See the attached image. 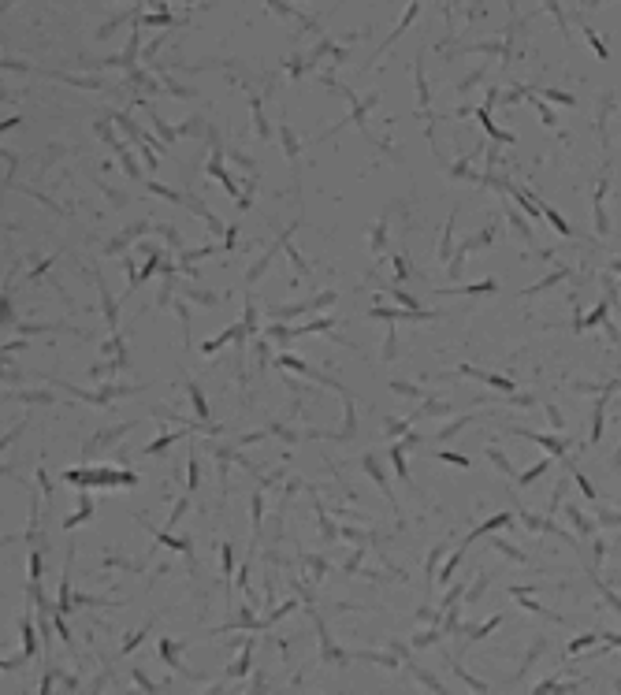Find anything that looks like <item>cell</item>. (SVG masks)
Masks as SVG:
<instances>
[{"label":"cell","mask_w":621,"mask_h":695,"mask_svg":"<svg viewBox=\"0 0 621 695\" xmlns=\"http://www.w3.org/2000/svg\"><path fill=\"white\" fill-rule=\"evenodd\" d=\"M63 483L78 487H138V476L126 468H67Z\"/></svg>","instance_id":"cell-1"},{"label":"cell","mask_w":621,"mask_h":695,"mask_svg":"<svg viewBox=\"0 0 621 695\" xmlns=\"http://www.w3.org/2000/svg\"><path fill=\"white\" fill-rule=\"evenodd\" d=\"M276 365H279V368H290V372H301V375H305V379H320V383H324V387H335L339 394H346V390H342V387L335 383V379H327V375H320V372H316V368H309V365H305V361H298L294 353H279V357H276Z\"/></svg>","instance_id":"cell-2"},{"label":"cell","mask_w":621,"mask_h":695,"mask_svg":"<svg viewBox=\"0 0 621 695\" xmlns=\"http://www.w3.org/2000/svg\"><path fill=\"white\" fill-rule=\"evenodd\" d=\"M369 316L372 320H391V324L394 320H435V312H428V309L417 312V309H379V305L369 309Z\"/></svg>","instance_id":"cell-3"},{"label":"cell","mask_w":621,"mask_h":695,"mask_svg":"<svg viewBox=\"0 0 621 695\" xmlns=\"http://www.w3.org/2000/svg\"><path fill=\"white\" fill-rule=\"evenodd\" d=\"M89 517H93V498H89V491L82 487V498H78V513H71L67 520H63V528H67V532H75L78 524H86Z\"/></svg>","instance_id":"cell-4"},{"label":"cell","mask_w":621,"mask_h":695,"mask_svg":"<svg viewBox=\"0 0 621 695\" xmlns=\"http://www.w3.org/2000/svg\"><path fill=\"white\" fill-rule=\"evenodd\" d=\"M339 294H320V297H313V302H305V305H286V309H272V316H298V312H309V309H320V305H331Z\"/></svg>","instance_id":"cell-5"},{"label":"cell","mask_w":621,"mask_h":695,"mask_svg":"<svg viewBox=\"0 0 621 695\" xmlns=\"http://www.w3.org/2000/svg\"><path fill=\"white\" fill-rule=\"evenodd\" d=\"M231 339H246V324H234V327H227V331H224V335H216V339H209V342H205V346H201V353H216V350H220V346H227Z\"/></svg>","instance_id":"cell-6"},{"label":"cell","mask_w":621,"mask_h":695,"mask_svg":"<svg viewBox=\"0 0 621 695\" xmlns=\"http://www.w3.org/2000/svg\"><path fill=\"white\" fill-rule=\"evenodd\" d=\"M209 175H212V179H220V186H224L231 197H238V186H234V179H231L227 171H224V164H220V145H216V156L209 160Z\"/></svg>","instance_id":"cell-7"},{"label":"cell","mask_w":621,"mask_h":695,"mask_svg":"<svg viewBox=\"0 0 621 695\" xmlns=\"http://www.w3.org/2000/svg\"><path fill=\"white\" fill-rule=\"evenodd\" d=\"M179 439H186V431H168V435H160V439H153L149 446H141V457H153V454H160V450H168L171 442H179Z\"/></svg>","instance_id":"cell-8"},{"label":"cell","mask_w":621,"mask_h":695,"mask_svg":"<svg viewBox=\"0 0 621 695\" xmlns=\"http://www.w3.org/2000/svg\"><path fill=\"white\" fill-rule=\"evenodd\" d=\"M186 394H190V402H194V413H197V420H201V424H209V405H205V394L197 390V383H194V379H186Z\"/></svg>","instance_id":"cell-9"},{"label":"cell","mask_w":621,"mask_h":695,"mask_svg":"<svg viewBox=\"0 0 621 695\" xmlns=\"http://www.w3.org/2000/svg\"><path fill=\"white\" fill-rule=\"evenodd\" d=\"M249 654H253V643H246L242 651H238V662H234V666L227 669V677H231V681H234V677H246V673H249V666H253V658H249Z\"/></svg>","instance_id":"cell-10"},{"label":"cell","mask_w":621,"mask_h":695,"mask_svg":"<svg viewBox=\"0 0 621 695\" xmlns=\"http://www.w3.org/2000/svg\"><path fill=\"white\" fill-rule=\"evenodd\" d=\"M364 468H369V476H372V480H376L379 487H383V495H387V498L394 502V495H391V487H387V476H383V468H379V461H376V457H372V454H369V457H364Z\"/></svg>","instance_id":"cell-11"},{"label":"cell","mask_w":621,"mask_h":695,"mask_svg":"<svg viewBox=\"0 0 621 695\" xmlns=\"http://www.w3.org/2000/svg\"><path fill=\"white\" fill-rule=\"evenodd\" d=\"M156 651H160V658L168 662V666H171L175 673H186V666H182L179 658H175V643H171V640H160V643H156Z\"/></svg>","instance_id":"cell-12"},{"label":"cell","mask_w":621,"mask_h":695,"mask_svg":"<svg viewBox=\"0 0 621 695\" xmlns=\"http://www.w3.org/2000/svg\"><path fill=\"white\" fill-rule=\"evenodd\" d=\"M465 375H476L480 383H487V387H499V390H514V383L509 379H502V375H484V372H476V368H461Z\"/></svg>","instance_id":"cell-13"},{"label":"cell","mask_w":621,"mask_h":695,"mask_svg":"<svg viewBox=\"0 0 621 695\" xmlns=\"http://www.w3.org/2000/svg\"><path fill=\"white\" fill-rule=\"evenodd\" d=\"M38 654V643H34V625H30V617H23V658Z\"/></svg>","instance_id":"cell-14"},{"label":"cell","mask_w":621,"mask_h":695,"mask_svg":"<svg viewBox=\"0 0 621 695\" xmlns=\"http://www.w3.org/2000/svg\"><path fill=\"white\" fill-rule=\"evenodd\" d=\"M156 543H164L171 550H186L190 554V539H179V535H171V532H156Z\"/></svg>","instance_id":"cell-15"},{"label":"cell","mask_w":621,"mask_h":695,"mask_svg":"<svg viewBox=\"0 0 621 695\" xmlns=\"http://www.w3.org/2000/svg\"><path fill=\"white\" fill-rule=\"evenodd\" d=\"M402 442H394V446H391V461H394V472H398V476H402V480H409V468H406V457H402Z\"/></svg>","instance_id":"cell-16"},{"label":"cell","mask_w":621,"mask_h":695,"mask_svg":"<svg viewBox=\"0 0 621 695\" xmlns=\"http://www.w3.org/2000/svg\"><path fill=\"white\" fill-rule=\"evenodd\" d=\"M97 290H101V297H104V316H108V324L116 327V324H119V320H116V297L104 290V283H101V279H97Z\"/></svg>","instance_id":"cell-17"},{"label":"cell","mask_w":621,"mask_h":695,"mask_svg":"<svg viewBox=\"0 0 621 695\" xmlns=\"http://www.w3.org/2000/svg\"><path fill=\"white\" fill-rule=\"evenodd\" d=\"M290 234H294V227H286V238H290ZM286 257H290V260H294V268H298V272H301V275H309V264H305V260H301V253H298V249H294L290 242H286Z\"/></svg>","instance_id":"cell-18"},{"label":"cell","mask_w":621,"mask_h":695,"mask_svg":"<svg viewBox=\"0 0 621 695\" xmlns=\"http://www.w3.org/2000/svg\"><path fill=\"white\" fill-rule=\"evenodd\" d=\"M506 520H509V513H499V517H491L487 520V524H480V528H476L472 535H469V539H476V535H487V532H495V528H502L506 524Z\"/></svg>","instance_id":"cell-19"},{"label":"cell","mask_w":621,"mask_h":695,"mask_svg":"<svg viewBox=\"0 0 621 695\" xmlns=\"http://www.w3.org/2000/svg\"><path fill=\"white\" fill-rule=\"evenodd\" d=\"M450 238H454V216L447 219V231H443V242H439V257L450 260Z\"/></svg>","instance_id":"cell-20"},{"label":"cell","mask_w":621,"mask_h":695,"mask_svg":"<svg viewBox=\"0 0 621 695\" xmlns=\"http://www.w3.org/2000/svg\"><path fill=\"white\" fill-rule=\"evenodd\" d=\"M52 625H56V632H60V636L67 640V643H75V640H71V628H67V621H63V610H60V606L52 610Z\"/></svg>","instance_id":"cell-21"},{"label":"cell","mask_w":621,"mask_h":695,"mask_svg":"<svg viewBox=\"0 0 621 695\" xmlns=\"http://www.w3.org/2000/svg\"><path fill=\"white\" fill-rule=\"evenodd\" d=\"M435 457H439V461H450V465H461V468H469V457H461V454H454V450H439Z\"/></svg>","instance_id":"cell-22"},{"label":"cell","mask_w":621,"mask_h":695,"mask_svg":"<svg viewBox=\"0 0 621 695\" xmlns=\"http://www.w3.org/2000/svg\"><path fill=\"white\" fill-rule=\"evenodd\" d=\"M30 584H41V554L30 550Z\"/></svg>","instance_id":"cell-23"},{"label":"cell","mask_w":621,"mask_h":695,"mask_svg":"<svg viewBox=\"0 0 621 695\" xmlns=\"http://www.w3.org/2000/svg\"><path fill=\"white\" fill-rule=\"evenodd\" d=\"M149 625H153V621H149ZM149 625H145V628H141V632H138V636H131V640H123V654H131V651H134V647H138L141 640H145V636H149Z\"/></svg>","instance_id":"cell-24"},{"label":"cell","mask_w":621,"mask_h":695,"mask_svg":"<svg viewBox=\"0 0 621 695\" xmlns=\"http://www.w3.org/2000/svg\"><path fill=\"white\" fill-rule=\"evenodd\" d=\"M458 561H461V554L454 550V554L447 558V565H443V573H439V576H443V584H447V580H454V565H458Z\"/></svg>","instance_id":"cell-25"},{"label":"cell","mask_w":621,"mask_h":695,"mask_svg":"<svg viewBox=\"0 0 621 695\" xmlns=\"http://www.w3.org/2000/svg\"><path fill=\"white\" fill-rule=\"evenodd\" d=\"M131 677H134V684H138L141 691H156V684H149V677L141 673V669H131Z\"/></svg>","instance_id":"cell-26"},{"label":"cell","mask_w":621,"mask_h":695,"mask_svg":"<svg viewBox=\"0 0 621 695\" xmlns=\"http://www.w3.org/2000/svg\"><path fill=\"white\" fill-rule=\"evenodd\" d=\"M149 190H153V194H160V197H168V201H182V194H175V190H168V186H156V182H149Z\"/></svg>","instance_id":"cell-27"},{"label":"cell","mask_w":621,"mask_h":695,"mask_svg":"<svg viewBox=\"0 0 621 695\" xmlns=\"http://www.w3.org/2000/svg\"><path fill=\"white\" fill-rule=\"evenodd\" d=\"M394 302H398V305H406V309H417V312H421L417 297H409V294H402V290H394Z\"/></svg>","instance_id":"cell-28"},{"label":"cell","mask_w":621,"mask_h":695,"mask_svg":"<svg viewBox=\"0 0 621 695\" xmlns=\"http://www.w3.org/2000/svg\"><path fill=\"white\" fill-rule=\"evenodd\" d=\"M231 569H234V554H231V543H224V573L231 576Z\"/></svg>","instance_id":"cell-29"},{"label":"cell","mask_w":621,"mask_h":695,"mask_svg":"<svg viewBox=\"0 0 621 695\" xmlns=\"http://www.w3.org/2000/svg\"><path fill=\"white\" fill-rule=\"evenodd\" d=\"M394 275H398V279H406V275H409V268H406V260H402V257H394Z\"/></svg>","instance_id":"cell-30"},{"label":"cell","mask_w":621,"mask_h":695,"mask_svg":"<svg viewBox=\"0 0 621 695\" xmlns=\"http://www.w3.org/2000/svg\"><path fill=\"white\" fill-rule=\"evenodd\" d=\"M543 212H547V216H551V223H554V227H558V231H562V234H565V219H562V216H558V212H551V209H543Z\"/></svg>","instance_id":"cell-31"},{"label":"cell","mask_w":621,"mask_h":695,"mask_svg":"<svg viewBox=\"0 0 621 695\" xmlns=\"http://www.w3.org/2000/svg\"><path fill=\"white\" fill-rule=\"evenodd\" d=\"M182 513H186V498H182V502H179V505H175V510H171V520H168V524H175V520H179Z\"/></svg>","instance_id":"cell-32"}]
</instances>
